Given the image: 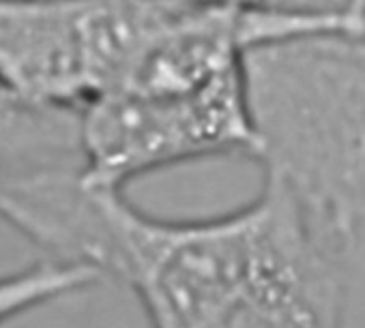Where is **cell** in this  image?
<instances>
[{"instance_id": "1", "label": "cell", "mask_w": 365, "mask_h": 328, "mask_svg": "<svg viewBox=\"0 0 365 328\" xmlns=\"http://www.w3.org/2000/svg\"><path fill=\"white\" fill-rule=\"evenodd\" d=\"M352 245L273 179L196 219L106 191L99 270L133 292L150 328H344Z\"/></svg>"}, {"instance_id": "2", "label": "cell", "mask_w": 365, "mask_h": 328, "mask_svg": "<svg viewBox=\"0 0 365 328\" xmlns=\"http://www.w3.org/2000/svg\"><path fill=\"white\" fill-rule=\"evenodd\" d=\"M341 22L245 56L264 179L356 240L365 219V0H312Z\"/></svg>"}, {"instance_id": "3", "label": "cell", "mask_w": 365, "mask_h": 328, "mask_svg": "<svg viewBox=\"0 0 365 328\" xmlns=\"http://www.w3.org/2000/svg\"><path fill=\"white\" fill-rule=\"evenodd\" d=\"M80 146L86 183L120 194L146 174L194 161H256L260 144L245 65L194 90L99 97L80 110Z\"/></svg>"}, {"instance_id": "4", "label": "cell", "mask_w": 365, "mask_h": 328, "mask_svg": "<svg viewBox=\"0 0 365 328\" xmlns=\"http://www.w3.org/2000/svg\"><path fill=\"white\" fill-rule=\"evenodd\" d=\"M80 110L41 105L0 88V221L50 253L76 258L91 211Z\"/></svg>"}, {"instance_id": "5", "label": "cell", "mask_w": 365, "mask_h": 328, "mask_svg": "<svg viewBox=\"0 0 365 328\" xmlns=\"http://www.w3.org/2000/svg\"><path fill=\"white\" fill-rule=\"evenodd\" d=\"M84 0H0V88L41 105H86Z\"/></svg>"}, {"instance_id": "6", "label": "cell", "mask_w": 365, "mask_h": 328, "mask_svg": "<svg viewBox=\"0 0 365 328\" xmlns=\"http://www.w3.org/2000/svg\"><path fill=\"white\" fill-rule=\"evenodd\" d=\"M101 279L93 268L50 258L22 270L0 275V326L48 302L88 290Z\"/></svg>"}, {"instance_id": "7", "label": "cell", "mask_w": 365, "mask_h": 328, "mask_svg": "<svg viewBox=\"0 0 365 328\" xmlns=\"http://www.w3.org/2000/svg\"><path fill=\"white\" fill-rule=\"evenodd\" d=\"M198 7H217V9H297L299 0H180Z\"/></svg>"}]
</instances>
